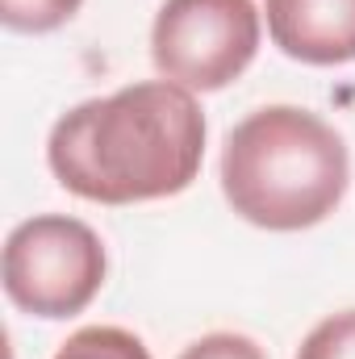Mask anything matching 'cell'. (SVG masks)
<instances>
[{
  "mask_svg": "<svg viewBox=\"0 0 355 359\" xmlns=\"http://www.w3.org/2000/svg\"><path fill=\"white\" fill-rule=\"evenodd\" d=\"M260 55L255 0H163L151 25V59L188 92L230 88Z\"/></svg>",
  "mask_w": 355,
  "mask_h": 359,
  "instance_id": "277c9868",
  "label": "cell"
},
{
  "mask_svg": "<svg viewBox=\"0 0 355 359\" xmlns=\"http://www.w3.org/2000/svg\"><path fill=\"white\" fill-rule=\"evenodd\" d=\"M205 159V113L196 96L147 80L92 96L63 113L46 142L55 180L96 205H138L184 192Z\"/></svg>",
  "mask_w": 355,
  "mask_h": 359,
  "instance_id": "6da1fadb",
  "label": "cell"
},
{
  "mask_svg": "<svg viewBox=\"0 0 355 359\" xmlns=\"http://www.w3.org/2000/svg\"><path fill=\"white\" fill-rule=\"evenodd\" d=\"M84 0H0V21L17 34H51L80 13Z\"/></svg>",
  "mask_w": 355,
  "mask_h": 359,
  "instance_id": "52a82bcc",
  "label": "cell"
},
{
  "mask_svg": "<svg viewBox=\"0 0 355 359\" xmlns=\"http://www.w3.org/2000/svg\"><path fill=\"white\" fill-rule=\"evenodd\" d=\"M105 243L88 222L38 213L4 238V292L21 313L59 322L92 305L105 284Z\"/></svg>",
  "mask_w": 355,
  "mask_h": 359,
  "instance_id": "3957f363",
  "label": "cell"
},
{
  "mask_svg": "<svg viewBox=\"0 0 355 359\" xmlns=\"http://www.w3.org/2000/svg\"><path fill=\"white\" fill-rule=\"evenodd\" d=\"M351 180L335 126L297 104H267L243 117L222 147V192L230 209L276 234L326 222Z\"/></svg>",
  "mask_w": 355,
  "mask_h": 359,
  "instance_id": "7a4b0ae2",
  "label": "cell"
},
{
  "mask_svg": "<svg viewBox=\"0 0 355 359\" xmlns=\"http://www.w3.org/2000/svg\"><path fill=\"white\" fill-rule=\"evenodd\" d=\"M180 359H267V355L255 339L234 334V330H217V334H205L192 347H184Z\"/></svg>",
  "mask_w": 355,
  "mask_h": 359,
  "instance_id": "9c48e42d",
  "label": "cell"
},
{
  "mask_svg": "<svg viewBox=\"0 0 355 359\" xmlns=\"http://www.w3.org/2000/svg\"><path fill=\"white\" fill-rule=\"evenodd\" d=\"M267 34L297 63H355V0H267Z\"/></svg>",
  "mask_w": 355,
  "mask_h": 359,
  "instance_id": "5b68a950",
  "label": "cell"
},
{
  "mask_svg": "<svg viewBox=\"0 0 355 359\" xmlns=\"http://www.w3.org/2000/svg\"><path fill=\"white\" fill-rule=\"evenodd\" d=\"M297 359H355V309L322 318L305 334Z\"/></svg>",
  "mask_w": 355,
  "mask_h": 359,
  "instance_id": "ba28073f",
  "label": "cell"
},
{
  "mask_svg": "<svg viewBox=\"0 0 355 359\" xmlns=\"http://www.w3.org/2000/svg\"><path fill=\"white\" fill-rule=\"evenodd\" d=\"M51 359H151L147 343L121 326H84Z\"/></svg>",
  "mask_w": 355,
  "mask_h": 359,
  "instance_id": "8992f818",
  "label": "cell"
}]
</instances>
